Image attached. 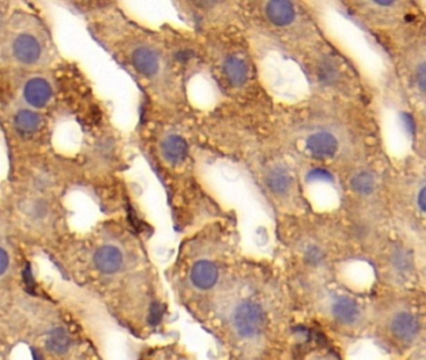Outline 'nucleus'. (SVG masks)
Instances as JSON below:
<instances>
[{"mask_svg": "<svg viewBox=\"0 0 426 360\" xmlns=\"http://www.w3.org/2000/svg\"><path fill=\"white\" fill-rule=\"evenodd\" d=\"M376 180L369 171H359L351 179V188L361 196H369L374 193Z\"/></svg>", "mask_w": 426, "mask_h": 360, "instance_id": "obj_16", "label": "nucleus"}, {"mask_svg": "<svg viewBox=\"0 0 426 360\" xmlns=\"http://www.w3.org/2000/svg\"><path fill=\"white\" fill-rule=\"evenodd\" d=\"M265 183L273 193L285 194L293 183V178L285 168L275 166L266 174Z\"/></svg>", "mask_w": 426, "mask_h": 360, "instance_id": "obj_13", "label": "nucleus"}, {"mask_svg": "<svg viewBox=\"0 0 426 360\" xmlns=\"http://www.w3.org/2000/svg\"><path fill=\"white\" fill-rule=\"evenodd\" d=\"M418 329L419 325L415 316L407 311H401L399 314H396L391 322L393 333L401 341H411L418 333Z\"/></svg>", "mask_w": 426, "mask_h": 360, "instance_id": "obj_10", "label": "nucleus"}, {"mask_svg": "<svg viewBox=\"0 0 426 360\" xmlns=\"http://www.w3.org/2000/svg\"><path fill=\"white\" fill-rule=\"evenodd\" d=\"M332 314L340 323L352 324L359 319L360 309L355 300L348 297H339L332 304Z\"/></svg>", "mask_w": 426, "mask_h": 360, "instance_id": "obj_12", "label": "nucleus"}, {"mask_svg": "<svg viewBox=\"0 0 426 360\" xmlns=\"http://www.w3.org/2000/svg\"><path fill=\"white\" fill-rule=\"evenodd\" d=\"M34 359L35 360H43V357L42 355H39L37 352H34Z\"/></svg>", "mask_w": 426, "mask_h": 360, "instance_id": "obj_25", "label": "nucleus"}, {"mask_svg": "<svg viewBox=\"0 0 426 360\" xmlns=\"http://www.w3.org/2000/svg\"><path fill=\"white\" fill-rule=\"evenodd\" d=\"M13 51L22 63L32 64L38 60L42 49L37 39L29 34H22L14 42Z\"/></svg>", "mask_w": 426, "mask_h": 360, "instance_id": "obj_6", "label": "nucleus"}, {"mask_svg": "<svg viewBox=\"0 0 426 360\" xmlns=\"http://www.w3.org/2000/svg\"><path fill=\"white\" fill-rule=\"evenodd\" d=\"M219 277V273L216 266H214L209 260H201L195 263L190 272V279L191 283L203 291L210 289L215 285Z\"/></svg>", "mask_w": 426, "mask_h": 360, "instance_id": "obj_4", "label": "nucleus"}, {"mask_svg": "<svg viewBox=\"0 0 426 360\" xmlns=\"http://www.w3.org/2000/svg\"><path fill=\"white\" fill-rule=\"evenodd\" d=\"M320 79L321 82L325 84L335 82L336 78V70L332 67V64H323L319 71Z\"/></svg>", "mask_w": 426, "mask_h": 360, "instance_id": "obj_19", "label": "nucleus"}, {"mask_svg": "<svg viewBox=\"0 0 426 360\" xmlns=\"http://www.w3.org/2000/svg\"><path fill=\"white\" fill-rule=\"evenodd\" d=\"M234 328L240 336L251 338L263 332L265 327V313L259 304L254 302H243L239 304L234 313Z\"/></svg>", "mask_w": 426, "mask_h": 360, "instance_id": "obj_1", "label": "nucleus"}, {"mask_svg": "<svg viewBox=\"0 0 426 360\" xmlns=\"http://www.w3.org/2000/svg\"><path fill=\"white\" fill-rule=\"evenodd\" d=\"M70 345L69 334L63 328L53 329L46 338V348L54 354L67 353Z\"/></svg>", "mask_w": 426, "mask_h": 360, "instance_id": "obj_14", "label": "nucleus"}, {"mask_svg": "<svg viewBox=\"0 0 426 360\" xmlns=\"http://www.w3.org/2000/svg\"><path fill=\"white\" fill-rule=\"evenodd\" d=\"M418 205L421 212H425V187L420 189L419 196H418Z\"/></svg>", "mask_w": 426, "mask_h": 360, "instance_id": "obj_24", "label": "nucleus"}, {"mask_svg": "<svg viewBox=\"0 0 426 360\" xmlns=\"http://www.w3.org/2000/svg\"><path fill=\"white\" fill-rule=\"evenodd\" d=\"M305 179H307L309 183H315V182L332 183L334 182V175H332L330 171H326L324 168H315V169L307 171Z\"/></svg>", "mask_w": 426, "mask_h": 360, "instance_id": "obj_17", "label": "nucleus"}, {"mask_svg": "<svg viewBox=\"0 0 426 360\" xmlns=\"http://www.w3.org/2000/svg\"><path fill=\"white\" fill-rule=\"evenodd\" d=\"M266 18L276 26H287L295 19V9L293 3L287 0H274L265 6Z\"/></svg>", "mask_w": 426, "mask_h": 360, "instance_id": "obj_3", "label": "nucleus"}, {"mask_svg": "<svg viewBox=\"0 0 426 360\" xmlns=\"http://www.w3.org/2000/svg\"><path fill=\"white\" fill-rule=\"evenodd\" d=\"M401 121H402L404 128L407 129V133H415V121H414L413 117L410 114H401Z\"/></svg>", "mask_w": 426, "mask_h": 360, "instance_id": "obj_20", "label": "nucleus"}, {"mask_svg": "<svg viewBox=\"0 0 426 360\" xmlns=\"http://www.w3.org/2000/svg\"><path fill=\"white\" fill-rule=\"evenodd\" d=\"M307 152L314 158H332L339 149L338 139L329 132H316L310 134L305 142Z\"/></svg>", "mask_w": 426, "mask_h": 360, "instance_id": "obj_2", "label": "nucleus"}, {"mask_svg": "<svg viewBox=\"0 0 426 360\" xmlns=\"http://www.w3.org/2000/svg\"><path fill=\"white\" fill-rule=\"evenodd\" d=\"M94 263L101 273L114 274L123 266V254L118 248L105 246L95 253Z\"/></svg>", "mask_w": 426, "mask_h": 360, "instance_id": "obj_7", "label": "nucleus"}, {"mask_svg": "<svg viewBox=\"0 0 426 360\" xmlns=\"http://www.w3.org/2000/svg\"><path fill=\"white\" fill-rule=\"evenodd\" d=\"M188 151V143L185 142L182 137L176 135V134L168 135L162 143L163 157L171 164H178V163L182 162L184 159L187 158Z\"/></svg>", "mask_w": 426, "mask_h": 360, "instance_id": "obj_9", "label": "nucleus"}, {"mask_svg": "<svg viewBox=\"0 0 426 360\" xmlns=\"http://www.w3.org/2000/svg\"><path fill=\"white\" fill-rule=\"evenodd\" d=\"M14 123L17 129L22 133H34L38 129L42 119L38 113L33 110H20L19 113L15 115Z\"/></svg>", "mask_w": 426, "mask_h": 360, "instance_id": "obj_15", "label": "nucleus"}, {"mask_svg": "<svg viewBox=\"0 0 426 360\" xmlns=\"http://www.w3.org/2000/svg\"><path fill=\"white\" fill-rule=\"evenodd\" d=\"M223 71L228 83L232 87H241L248 79V67L243 59L232 55L226 58Z\"/></svg>", "mask_w": 426, "mask_h": 360, "instance_id": "obj_11", "label": "nucleus"}, {"mask_svg": "<svg viewBox=\"0 0 426 360\" xmlns=\"http://www.w3.org/2000/svg\"><path fill=\"white\" fill-rule=\"evenodd\" d=\"M132 62L134 68L145 76H155L160 65L157 53L146 46H140L134 51Z\"/></svg>", "mask_w": 426, "mask_h": 360, "instance_id": "obj_8", "label": "nucleus"}, {"mask_svg": "<svg viewBox=\"0 0 426 360\" xmlns=\"http://www.w3.org/2000/svg\"><path fill=\"white\" fill-rule=\"evenodd\" d=\"M305 259H307V263L316 266L324 259V253L319 248L312 246V247L307 248V252H305Z\"/></svg>", "mask_w": 426, "mask_h": 360, "instance_id": "obj_18", "label": "nucleus"}, {"mask_svg": "<svg viewBox=\"0 0 426 360\" xmlns=\"http://www.w3.org/2000/svg\"><path fill=\"white\" fill-rule=\"evenodd\" d=\"M24 98L32 107H45L51 98L49 83L42 78H33L26 84Z\"/></svg>", "mask_w": 426, "mask_h": 360, "instance_id": "obj_5", "label": "nucleus"}, {"mask_svg": "<svg viewBox=\"0 0 426 360\" xmlns=\"http://www.w3.org/2000/svg\"><path fill=\"white\" fill-rule=\"evenodd\" d=\"M162 316H163V309H162V307H160L159 304H154V305L151 307V316H149V320H151V324H157V323L160 322Z\"/></svg>", "mask_w": 426, "mask_h": 360, "instance_id": "obj_21", "label": "nucleus"}, {"mask_svg": "<svg viewBox=\"0 0 426 360\" xmlns=\"http://www.w3.org/2000/svg\"><path fill=\"white\" fill-rule=\"evenodd\" d=\"M416 79H418V83H419L421 92H424V89H425V65L424 64L420 65L419 70L416 73Z\"/></svg>", "mask_w": 426, "mask_h": 360, "instance_id": "obj_23", "label": "nucleus"}, {"mask_svg": "<svg viewBox=\"0 0 426 360\" xmlns=\"http://www.w3.org/2000/svg\"><path fill=\"white\" fill-rule=\"evenodd\" d=\"M8 266H9V255L3 248H0V275L7 272Z\"/></svg>", "mask_w": 426, "mask_h": 360, "instance_id": "obj_22", "label": "nucleus"}]
</instances>
